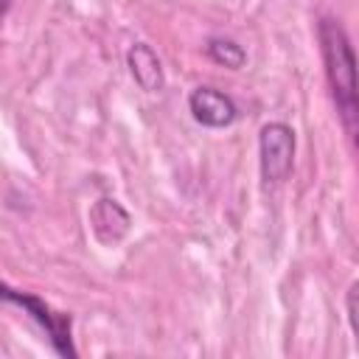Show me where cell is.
<instances>
[{"label":"cell","mask_w":359,"mask_h":359,"mask_svg":"<svg viewBox=\"0 0 359 359\" xmlns=\"http://www.w3.org/2000/svg\"><path fill=\"white\" fill-rule=\"evenodd\" d=\"M325 76L331 84V95L337 104V115L351 137V143L359 149V62L353 53V45L345 34V28L337 20H320L317 25Z\"/></svg>","instance_id":"6da1fadb"},{"label":"cell","mask_w":359,"mask_h":359,"mask_svg":"<svg viewBox=\"0 0 359 359\" xmlns=\"http://www.w3.org/2000/svg\"><path fill=\"white\" fill-rule=\"evenodd\" d=\"M258 160H261V177L266 185H280L289 180L294 165V129L272 121L258 135Z\"/></svg>","instance_id":"7a4b0ae2"},{"label":"cell","mask_w":359,"mask_h":359,"mask_svg":"<svg viewBox=\"0 0 359 359\" xmlns=\"http://www.w3.org/2000/svg\"><path fill=\"white\" fill-rule=\"evenodd\" d=\"M3 300L20 306V309L48 334V342L53 345V351H56L59 356H67V359L76 356V345H73V337H70V314L53 311V309H50L45 300H39L36 294H22V292H14V289H8V286H3Z\"/></svg>","instance_id":"3957f363"},{"label":"cell","mask_w":359,"mask_h":359,"mask_svg":"<svg viewBox=\"0 0 359 359\" xmlns=\"http://www.w3.org/2000/svg\"><path fill=\"white\" fill-rule=\"evenodd\" d=\"M188 109H191L194 121L208 129H224L238 118L236 101L216 87H196L188 95Z\"/></svg>","instance_id":"277c9868"},{"label":"cell","mask_w":359,"mask_h":359,"mask_svg":"<svg viewBox=\"0 0 359 359\" xmlns=\"http://www.w3.org/2000/svg\"><path fill=\"white\" fill-rule=\"evenodd\" d=\"M129 227H132V216L118 199L104 196V199L93 202V208H90V230L101 244H107V247L118 244L129 233Z\"/></svg>","instance_id":"5b68a950"},{"label":"cell","mask_w":359,"mask_h":359,"mask_svg":"<svg viewBox=\"0 0 359 359\" xmlns=\"http://www.w3.org/2000/svg\"><path fill=\"white\" fill-rule=\"evenodd\" d=\"M126 65H129V73L135 79V84L146 93H157L163 90L165 84V76H163V65L157 59V53L151 50V45L146 42H135L129 50H126Z\"/></svg>","instance_id":"8992f818"},{"label":"cell","mask_w":359,"mask_h":359,"mask_svg":"<svg viewBox=\"0 0 359 359\" xmlns=\"http://www.w3.org/2000/svg\"><path fill=\"white\" fill-rule=\"evenodd\" d=\"M208 56L216 62V65H224L230 70H238L244 62H247V53L244 48L236 42V39H227V36H210L208 45H205Z\"/></svg>","instance_id":"52a82bcc"},{"label":"cell","mask_w":359,"mask_h":359,"mask_svg":"<svg viewBox=\"0 0 359 359\" xmlns=\"http://www.w3.org/2000/svg\"><path fill=\"white\" fill-rule=\"evenodd\" d=\"M345 311H348V323H351V331H353V339L359 348V280L351 283V289L345 294Z\"/></svg>","instance_id":"ba28073f"}]
</instances>
